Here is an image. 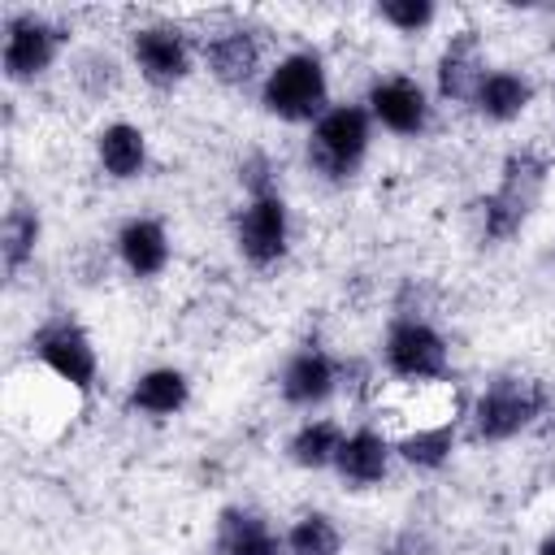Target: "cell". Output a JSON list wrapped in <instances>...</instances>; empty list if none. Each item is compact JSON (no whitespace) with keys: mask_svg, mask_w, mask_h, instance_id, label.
<instances>
[{"mask_svg":"<svg viewBox=\"0 0 555 555\" xmlns=\"http://www.w3.org/2000/svg\"><path fill=\"white\" fill-rule=\"evenodd\" d=\"M551 169H555L551 152H542L533 143H520V147L503 152L494 186L477 199V238L486 247H503V243H512L525 230V221L542 204Z\"/></svg>","mask_w":555,"mask_h":555,"instance_id":"cell-1","label":"cell"},{"mask_svg":"<svg viewBox=\"0 0 555 555\" xmlns=\"http://www.w3.org/2000/svg\"><path fill=\"white\" fill-rule=\"evenodd\" d=\"M551 408V386L533 373H494L464 412V438L477 447H494V442H512L525 429H533Z\"/></svg>","mask_w":555,"mask_h":555,"instance_id":"cell-2","label":"cell"},{"mask_svg":"<svg viewBox=\"0 0 555 555\" xmlns=\"http://www.w3.org/2000/svg\"><path fill=\"white\" fill-rule=\"evenodd\" d=\"M373 147V117L364 104H330L312 126L304 143V160L321 182H351Z\"/></svg>","mask_w":555,"mask_h":555,"instance_id":"cell-3","label":"cell"},{"mask_svg":"<svg viewBox=\"0 0 555 555\" xmlns=\"http://www.w3.org/2000/svg\"><path fill=\"white\" fill-rule=\"evenodd\" d=\"M260 108L286 126H312L330 108V74L317 48L278 56L260 78Z\"/></svg>","mask_w":555,"mask_h":555,"instance_id":"cell-4","label":"cell"},{"mask_svg":"<svg viewBox=\"0 0 555 555\" xmlns=\"http://www.w3.org/2000/svg\"><path fill=\"white\" fill-rule=\"evenodd\" d=\"M26 351L30 360L52 377L61 382L65 390L74 395H91L95 382H100V351H95V338L87 334V325L69 312H52L48 321L35 325V334L26 338Z\"/></svg>","mask_w":555,"mask_h":555,"instance_id":"cell-5","label":"cell"},{"mask_svg":"<svg viewBox=\"0 0 555 555\" xmlns=\"http://www.w3.org/2000/svg\"><path fill=\"white\" fill-rule=\"evenodd\" d=\"M382 364L403 386H434L451 369L442 330L421 312H395L382 334Z\"/></svg>","mask_w":555,"mask_h":555,"instance_id":"cell-6","label":"cell"},{"mask_svg":"<svg viewBox=\"0 0 555 555\" xmlns=\"http://www.w3.org/2000/svg\"><path fill=\"white\" fill-rule=\"evenodd\" d=\"M0 35H4L0 39V69H4V78L13 87L39 82L56 65V56H61V48L69 39L52 17H43L35 9L9 13L4 26H0Z\"/></svg>","mask_w":555,"mask_h":555,"instance_id":"cell-7","label":"cell"},{"mask_svg":"<svg viewBox=\"0 0 555 555\" xmlns=\"http://www.w3.org/2000/svg\"><path fill=\"white\" fill-rule=\"evenodd\" d=\"M234 251L251 269H273L278 260H286V251H291V208H286L282 191L243 199V208L234 212Z\"/></svg>","mask_w":555,"mask_h":555,"instance_id":"cell-8","label":"cell"},{"mask_svg":"<svg viewBox=\"0 0 555 555\" xmlns=\"http://www.w3.org/2000/svg\"><path fill=\"white\" fill-rule=\"evenodd\" d=\"M130 65L139 69V78L147 87H178L191 78L195 69V48H191V35L173 22H147L130 35Z\"/></svg>","mask_w":555,"mask_h":555,"instance_id":"cell-9","label":"cell"},{"mask_svg":"<svg viewBox=\"0 0 555 555\" xmlns=\"http://www.w3.org/2000/svg\"><path fill=\"white\" fill-rule=\"evenodd\" d=\"M364 108L373 117V126L399 134V139H421L434 121V104L429 91L412 78V74H382L369 82Z\"/></svg>","mask_w":555,"mask_h":555,"instance_id":"cell-10","label":"cell"},{"mask_svg":"<svg viewBox=\"0 0 555 555\" xmlns=\"http://www.w3.org/2000/svg\"><path fill=\"white\" fill-rule=\"evenodd\" d=\"M278 395L286 408H299V412L330 403L338 395V356H330L321 338H304L278 373Z\"/></svg>","mask_w":555,"mask_h":555,"instance_id":"cell-11","label":"cell"},{"mask_svg":"<svg viewBox=\"0 0 555 555\" xmlns=\"http://www.w3.org/2000/svg\"><path fill=\"white\" fill-rule=\"evenodd\" d=\"M199 61L204 69L221 82V87H247L260 69H264V43L251 26L230 22L221 30H208L199 43Z\"/></svg>","mask_w":555,"mask_h":555,"instance_id":"cell-12","label":"cell"},{"mask_svg":"<svg viewBox=\"0 0 555 555\" xmlns=\"http://www.w3.org/2000/svg\"><path fill=\"white\" fill-rule=\"evenodd\" d=\"M486 74H490V65H486L481 35H477L473 26L455 30V35L442 43L438 61H434L438 100H447V104H473V95H477V87H481Z\"/></svg>","mask_w":555,"mask_h":555,"instance_id":"cell-13","label":"cell"},{"mask_svg":"<svg viewBox=\"0 0 555 555\" xmlns=\"http://www.w3.org/2000/svg\"><path fill=\"white\" fill-rule=\"evenodd\" d=\"M390 464H395V438L377 425H356V429H347V438L338 447L334 477L347 490H373L390 477Z\"/></svg>","mask_w":555,"mask_h":555,"instance_id":"cell-14","label":"cell"},{"mask_svg":"<svg viewBox=\"0 0 555 555\" xmlns=\"http://www.w3.org/2000/svg\"><path fill=\"white\" fill-rule=\"evenodd\" d=\"M113 251H117V260H121V269H126L130 278L147 282V278H160V273L169 269L173 243H169V230H165L160 217L139 212V217H126V221L117 225Z\"/></svg>","mask_w":555,"mask_h":555,"instance_id":"cell-15","label":"cell"},{"mask_svg":"<svg viewBox=\"0 0 555 555\" xmlns=\"http://www.w3.org/2000/svg\"><path fill=\"white\" fill-rule=\"evenodd\" d=\"M212 555H286V538L269 525L264 512L247 503H230L217 512Z\"/></svg>","mask_w":555,"mask_h":555,"instance_id":"cell-16","label":"cell"},{"mask_svg":"<svg viewBox=\"0 0 555 555\" xmlns=\"http://www.w3.org/2000/svg\"><path fill=\"white\" fill-rule=\"evenodd\" d=\"M186 403H191V377L182 369H173V364L143 369L126 390V408L139 412V416H152V421H169Z\"/></svg>","mask_w":555,"mask_h":555,"instance_id":"cell-17","label":"cell"},{"mask_svg":"<svg viewBox=\"0 0 555 555\" xmlns=\"http://www.w3.org/2000/svg\"><path fill=\"white\" fill-rule=\"evenodd\" d=\"M533 95H538V87H533L529 74L507 69V65H490V74L481 78V87H477L468 108L490 126H507L533 104Z\"/></svg>","mask_w":555,"mask_h":555,"instance_id":"cell-18","label":"cell"},{"mask_svg":"<svg viewBox=\"0 0 555 555\" xmlns=\"http://www.w3.org/2000/svg\"><path fill=\"white\" fill-rule=\"evenodd\" d=\"M95 160L113 182H134L147 169V134L134 121H104L95 130Z\"/></svg>","mask_w":555,"mask_h":555,"instance_id":"cell-19","label":"cell"},{"mask_svg":"<svg viewBox=\"0 0 555 555\" xmlns=\"http://www.w3.org/2000/svg\"><path fill=\"white\" fill-rule=\"evenodd\" d=\"M43 238V217L30 199L13 195L9 208H4V221H0V264H4V278L17 282V273L35 260V247Z\"/></svg>","mask_w":555,"mask_h":555,"instance_id":"cell-20","label":"cell"},{"mask_svg":"<svg viewBox=\"0 0 555 555\" xmlns=\"http://www.w3.org/2000/svg\"><path fill=\"white\" fill-rule=\"evenodd\" d=\"M343 438H347V429L334 416H304L286 438V460L304 473H325V468H334Z\"/></svg>","mask_w":555,"mask_h":555,"instance_id":"cell-21","label":"cell"},{"mask_svg":"<svg viewBox=\"0 0 555 555\" xmlns=\"http://www.w3.org/2000/svg\"><path fill=\"white\" fill-rule=\"evenodd\" d=\"M460 425L464 421H442V425H416V429L395 434V460H403L416 473L447 468L455 447H460Z\"/></svg>","mask_w":555,"mask_h":555,"instance_id":"cell-22","label":"cell"},{"mask_svg":"<svg viewBox=\"0 0 555 555\" xmlns=\"http://www.w3.org/2000/svg\"><path fill=\"white\" fill-rule=\"evenodd\" d=\"M282 538L286 555H343V529L325 512H299Z\"/></svg>","mask_w":555,"mask_h":555,"instance_id":"cell-23","label":"cell"},{"mask_svg":"<svg viewBox=\"0 0 555 555\" xmlns=\"http://www.w3.org/2000/svg\"><path fill=\"white\" fill-rule=\"evenodd\" d=\"M373 17L382 26H390L395 35L412 39V35H425L438 22V4L434 0H377L373 4Z\"/></svg>","mask_w":555,"mask_h":555,"instance_id":"cell-24","label":"cell"},{"mask_svg":"<svg viewBox=\"0 0 555 555\" xmlns=\"http://www.w3.org/2000/svg\"><path fill=\"white\" fill-rule=\"evenodd\" d=\"M74 82H78L91 100H104V95L117 91V82H121V65H117L113 52H104V48H87V52L74 56Z\"/></svg>","mask_w":555,"mask_h":555,"instance_id":"cell-25","label":"cell"},{"mask_svg":"<svg viewBox=\"0 0 555 555\" xmlns=\"http://www.w3.org/2000/svg\"><path fill=\"white\" fill-rule=\"evenodd\" d=\"M338 390L347 399H356V403H373L382 395V373L369 360L347 356V360H338Z\"/></svg>","mask_w":555,"mask_h":555,"instance_id":"cell-26","label":"cell"},{"mask_svg":"<svg viewBox=\"0 0 555 555\" xmlns=\"http://www.w3.org/2000/svg\"><path fill=\"white\" fill-rule=\"evenodd\" d=\"M238 186H243L247 199L278 191V165H273V156H269V152H247V156L238 160Z\"/></svg>","mask_w":555,"mask_h":555,"instance_id":"cell-27","label":"cell"},{"mask_svg":"<svg viewBox=\"0 0 555 555\" xmlns=\"http://www.w3.org/2000/svg\"><path fill=\"white\" fill-rule=\"evenodd\" d=\"M386 555H434V542L421 529H403V533H395V542L386 546Z\"/></svg>","mask_w":555,"mask_h":555,"instance_id":"cell-28","label":"cell"},{"mask_svg":"<svg viewBox=\"0 0 555 555\" xmlns=\"http://www.w3.org/2000/svg\"><path fill=\"white\" fill-rule=\"evenodd\" d=\"M533 555H555V529H546L542 533V542H538V551Z\"/></svg>","mask_w":555,"mask_h":555,"instance_id":"cell-29","label":"cell"}]
</instances>
